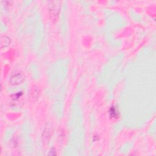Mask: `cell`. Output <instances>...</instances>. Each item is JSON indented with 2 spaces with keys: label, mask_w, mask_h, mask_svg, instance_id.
<instances>
[{
  "label": "cell",
  "mask_w": 156,
  "mask_h": 156,
  "mask_svg": "<svg viewBox=\"0 0 156 156\" xmlns=\"http://www.w3.org/2000/svg\"><path fill=\"white\" fill-rule=\"evenodd\" d=\"M48 155H56V151L55 150V149L52 148L51 150L49 151V152L48 153Z\"/></svg>",
  "instance_id": "obj_6"
},
{
  "label": "cell",
  "mask_w": 156,
  "mask_h": 156,
  "mask_svg": "<svg viewBox=\"0 0 156 156\" xmlns=\"http://www.w3.org/2000/svg\"><path fill=\"white\" fill-rule=\"evenodd\" d=\"M110 114L112 118H117L118 117V112L114 107H112L110 111Z\"/></svg>",
  "instance_id": "obj_5"
},
{
  "label": "cell",
  "mask_w": 156,
  "mask_h": 156,
  "mask_svg": "<svg viewBox=\"0 0 156 156\" xmlns=\"http://www.w3.org/2000/svg\"><path fill=\"white\" fill-rule=\"evenodd\" d=\"M51 134H52V130H51V127L46 126L45 127V130L44 131L43 136H42L44 140L45 141L49 140V138H50L51 137Z\"/></svg>",
  "instance_id": "obj_4"
},
{
  "label": "cell",
  "mask_w": 156,
  "mask_h": 156,
  "mask_svg": "<svg viewBox=\"0 0 156 156\" xmlns=\"http://www.w3.org/2000/svg\"><path fill=\"white\" fill-rule=\"evenodd\" d=\"M11 39L7 35H3L1 37V48L2 49L7 48L11 44Z\"/></svg>",
  "instance_id": "obj_3"
},
{
  "label": "cell",
  "mask_w": 156,
  "mask_h": 156,
  "mask_svg": "<svg viewBox=\"0 0 156 156\" xmlns=\"http://www.w3.org/2000/svg\"><path fill=\"white\" fill-rule=\"evenodd\" d=\"M60 2L58 1H51L48 6V13L51 20L53 22L58 21L60 11Z\"/></svg>",
  "instance_id": "obj_1"
},
{
  "label": "cell",
  "mask_w": 156,
  "mask_h": 156,
  "mask_svg": "<svg viewBox=\"0 0 156 156\" xmlns=\"http://www.w3.org/2000/svg\"><path fill=\"white\" fill-rule=\"evenodd\" d=\"M25 79V76L22 71H15L11 76L9 82L13 86H18L22 83Z\"/></svg>",
  "instance_id": "obj_2"
}]
</instances>
